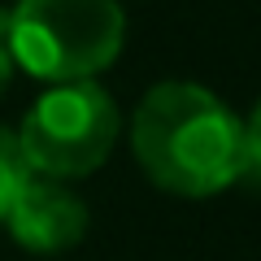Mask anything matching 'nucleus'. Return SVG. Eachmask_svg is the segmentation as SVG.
I'll list each match as a JSON object with an SVG mask.
<instances>
[{
    "label": "nucleus",
    "instance_id": "39448f33",
    "mask_svg": "<svg viewBox=\"0 0 261 261\" xmlns=\"http://www.w3.org/2000/svg\"><path fill=\"white\" fill-rule=\"evenodd\" d=\"M31 178V166L27 157H22V144H18V130L0 126V222L9 218L13 200H18V192L27 187Z\"/></svg>",
    "mask_w": 261,
    "mask_h": 261
},
{
    "label": "nucleus",
    "instance_id": "0eeeda50",
    "mask_svg": "<svg viewBox=\"0 0 261 261\" xmlns=\"http://www.w3.org/2000/svg\"><path fill=\"white\" fill-rule=\"evenodd\" d=\"M9 79H13V53H9V44L0 39V96H5V87H9Z\"/></svg>",
    "mask_w": 261,
    "mask_h": 261
},
{
    "label": "nucleus",
    "instance_id": "f03ea898",
    "mask_svg": "<svg viewBox=\"0 0 261 261\" xmlns=\"http://www.w3.org/2000/svg\"><path fill=\"white\" fill-rule=\"evenodd\" d=\"M126 39L122 0H18L9 53L31 74L70 83L92 79Z\"/></svg>",
    "mask_w": 261,
    "mask_h": 261
},
{
    "label": "nucleus",
    "instance_id": "20e7f679",
    "mask_svg": "<svg viewBox=\"0 0 261 261\" xmlns=\"http://www.w3.org/2000/svg\"><path fill=\"white\" fill-rule=\"evenodd\" d=\"M5 226H9V235L27 252L53 257V252L74 248L87 235V205H83V196H74L61 178L31 174L27 187L18 192V200H13Z\"/></svg>",
    "mask_w": 261,
    "mask_h": 261
},
{
    "label": "nucleus",
    "instance_id": "f257e3e1",
    "mask_svg": "<svg viewBox=\"0 0 261 261\" xmlns=\"http://www.w3.org/2000/svg\"><path fill=\"white\" fill-rule=\"evenodd\" d=\"M130 148L152 183L178 196H214L248 174L244 118L192 79H161L144 92Z\"/></svg>",
    "mask_w": 261,
    "mask_h": 261
},
{
    "label": "nucleus",
    "instance_id": "7ed1b4c3",
    "mask_svg": "<svg viewBox=\"0 0 261 261\" xmlns=\"http://www.w3.org/2000/svg\"><path fill=\"white\" fill-rule=\"evenodd\" d=\"M113 140H118V105L96 79L53 83L18 126V144L31 174L61 178V183L92 174L109 157Z\"/></svg>",
    "mask_w": 261,
    "mask_h": 261
},
{
    "label": "nucleus",
    "instance_id": "6e6552de",
    "mask_svg": "<svg viewBox=\"0 0 261 261\" xmlns=\"http://www.w3.org/2000/svg\"><path fill=\"white\" fill-rule=\"evenodd\" d=\"M9 27H13V9H0V39L9 44Z\"/></svg>",
    "mask_w": 261,
    "mask_h": 261
},
{
    "label": "nucleus",
    "instance_id": "423d86ee",
    "mask_svg": "<svg viewBox=\"0 0 261 261\" xmlns=\"http://www.w3.org/2000/svg\"><path fill=\"white\" fill-rule=\"evenodd\" d=\"M244 135H248V174H261V100L252 118L244 122Z\"/></svg>",
    "mask_w": 261,
    "mask_h": 261
}]
</instances>
